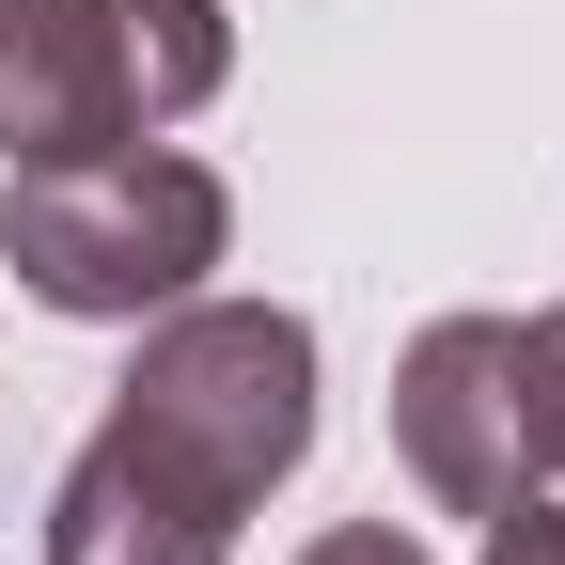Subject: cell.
Wrapping results in <instances>:
<instances>
[{"label": "cell", "mask_w": 565, "mask_h": 565, "mask_svg": "<svg viewBox=\"0 0 565 565\" xmlns=\"http://www.w3.org/2000/svg\"><path fill=\"white\" fill-rule=\"evenodd\" d=\"M110 440H141L189 503H221L252 519L282 471L315 456V315H282V299H189L173 315H141V362L110 377Z\"/></svg>", "instance_id": "obj_1"}, {"label": "cell", "mask_w": 565, "mask_h": 565, "mask_svg": "<svg viewBox=\"0 0 565 565\" xmlns=\"http://www.w3.org/2000/svg\"><path fill=\"white\" fill-rule=\"evenodd\" d=\"M221 252H236V189L204 158H173V141L17 158V189H0V267H17L47 315H95V330L173 315Z\"/></svg>", "instance_id": "obj_2"}, {"label": "cell", "mask_w": 565, "mask_h": 565, "mask_svg": "<svg viewBox=\"0 0 565 565\" xmlns=\"http://www.w3.org/2000/svg\"><path fill=\"white\" fill-rule=\"evenodd\" d=\"M236 79L221 0H0V158L158 141Z\"/></svg>", "instance_id": "obj_3"}, {"label": "cell", "mask_w": 565, "mask_h": 565, "mask_svg": "<svg viewBox=\"0 0 565 565\" xmlns=\"http://www.w3.org/2000/svg\"><path fill=\"white\" fill-rule=\"evenodd\" d=\"M393 456L440 519H503L550 487V408H534V315H440L393 362Z\"/></svg>", "instance_id": "obj_4"}, {"label": "cell", "mask_w": 565, "mask_h": 565, "mask_svg": "<svg viewBox=\"0 0 565 565\" xmlns=\"http://www.w3.org/2000/svg\"><path fill=\"white\" fill-rule=\"evenodd\" d=\"M47 565H236V519L189 503L141 440L95 424V440L63 456V487H47Z\"/></svg>", "instance_id": "obj_5"}, {"label": "cell", "mask_w": 565, "mask_h": 565, "mask_svg": "<svg viewBox=\"0 0 565 565\" xmlns=\"http://www.w3.org/2000/svg\"><path fill=\"white\" fill-rule=\"evenodd\" d=\"M487 565H565V503L550 487H519V503L487 519Z\"/></svg>", "instance_id": "obj_6"}, {"label": "cell", "mask_w": 565, "mask_h": 565, "mask_svg": "<svg viewBox=\"0 0 565 565\" xmlns=\"http://www.w3.org/2000/svg\"><path fill=\"white\" fill-rule=\"evenodd\" d=\"M534 408H550V487H565V299L534 315Z\"/></svg>", "instance_id": "obj_7"}, {"label": "cell", "mask_w": 565, "mask_h": 565, "mask_svg": "<svg viewBox=\"0 0 565 565\" xmlns=\"http://www.w3.org/2000/svg\"><path fill=\"white\" fill-rule=\"evenodd\" d=\"M299 565H424V534H393V519H345V534H315Z\"/></svg>", "instance_id": "obj_8"}]
</instances>
